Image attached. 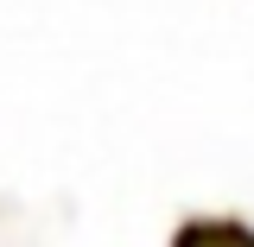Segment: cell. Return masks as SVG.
<instances>
[{
  "label": "cell",
  "mask_w": 254,
  "mask_h": 247,
  "mask_svg": "<svg viewBox=\"0 0 254 247\" xmlns=\"http://www.w3.org/2000/svg\"><path fill=\"white\" fill-rule=\"evenodd\" d=\"M172 247H254V228H242V222H185Z\"/></svg>",
  "instance_id": "6da1fadb"
}]
</instances>
